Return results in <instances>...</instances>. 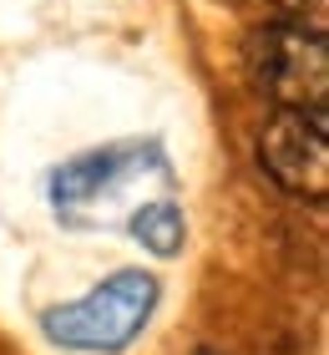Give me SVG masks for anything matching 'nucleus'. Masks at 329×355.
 Segmentation results:
<instances>
[{
    "label": "nucleus",
    "instance_id": "nucleus-1",
    "mask_svg": "<svg viewBox=\"0 0 329 355\" xmlns=\"http://www.w3.org/2000/svg\"><path fill=\"white\" fill-rule=\"evenodd\" d=\"M147 188L168 193L172 168L157 142L127 137L61 163L51 173V208L76 229H107V223H127L132 208L147 203Z\"/></svg>",
    "mask_w": 329,
    "mask_h": 355
},
{
    "label": "nucleus",
    "instance_id": "nucleus-2",
    "mask_svg": "<svg viewBox=\"0 0 329 355\" xmlns=\"http://www.w3.org/2000/svg\"><path fill=\"white\" fill-rule=\"evenodd\" d=\"M157 300H162L157 274H147V269H117L112 279L96 284L91 295L46 310L41 330H46V340H51V345L76 350V355H122L147 330Z\"/></svg>",
    "mask_w": 329,
    "mask_h": 355
},
{
    "label": "nucleus",
    "instance_id": "nucleus-3",
    "mask_svg": "<svg viewBox=\"0 0 329 355\" xmlns=\"http://www.w3.org/2000/svg\"><path fill=\"white\" fill-rule=\"evenodd\" d=\"M249 76L274 107L329 112V41L304 21L258 26L249 36Z\"/></svg>",
    "mask_w": 329,
    "mask_h": 355
},
{
    "label": "nucleus",
    "instance_id": "nucleus-4",
    "mask_svg": "<svg viewBox=\"0 0 329 355\" xmlns=\"http://www.w3.org/2000/svg\"><path fill=\"white\" fill-rule=\"evenodd\" d=\"M258 163L284 193L304 203L329 198V112L278 107L258 137Z\"/></svg>",
    "mask_w": 329,
    "mask_h": 355
},
{
    "label": "nucleus",
    "instance_id": "nucleus-5",
    "mask_svg": "<svg viewBox=\"0 0 329 355\" xmlns=\"http://www.w3.org/2000/svg\"><path fill=\"white\" fill-rule=\"evenodd\" d=\"M127 234L137 239L147 254H157V259H177L183 244H188V218L168 193H157V198H147L127 214Z\"/></svg>",
    "mask_w": 329,
    "mask_h": 355
},
{
    "label": "nucleus",
    "instance_id": "nucleus-6",
    "mask_svg": "<svg viewBox=\"0 0 329 355\" xmlns=\"http://www.w3.org/2000/svg\"><path fill=\"white\" fill-rule=\"evenodd\" d=\"M274 6H284V10H304L309 0H274Z\"/></svg>",
    "mask_w": 329,
    "mask_h": 355
},
{
    "label": "nucleus",
    "instance_id": "nucleus-7",
    "mask_svg": "<svg viewBox=\"0 0 329 355\" xmlns=\"http://www.w3.org/2000/svg\"><path fill=\"white\" fill-rule=\"evenodd\" d=\"M197 355H213V350H197Z\"/></svg>",
    "mask_w": 329,
    "mask_h": 355
}]
</instances>
